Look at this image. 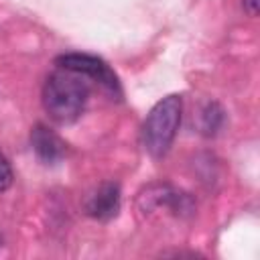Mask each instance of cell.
Segmentation results:
<instances>
[{"label": "cell", "instance_id": "obj_1", "mask_svg": "<svg viewBox=\"0 0 260 260\" xmlns=\"http://www.w3.org/2000/svg\"><path fill=\"white\" fill-rule=\"evenodd\" d=\"M89 79L81 73L57 67L43 85V108L57 124L75 122L89 98Z\"/></svg>", "mask_w": 260, "mask_h": 260}, {"label": "cell", "instance_id": "obj_2", "mask_svg": "<svg viewBox=\"0 0 260 260\" xmlns=\"http://www.w3.org/2000/svg\"><path fill=\"white\" fill-rule=\"evenodd\" d=\"M181 114H183V100L177 93L158 100L150 108L142 124V144L150 156L160 158L169 152L181 124Z\"/></svg>", "mask_w": 260, "mask_h": 260}, {"label": "cell", "instance_id": "obj_3", "mask_svg": "<svg viewBox=\"0 0 260 260\" xmlns=\"http://www.w3.org/2000/svg\"><path fill=\"white\" fill-rule=\"evenodd\" d=\"M55 65L61 69H69L75 73L85 75L89 81L98 83L104 91H108L114 100L122 98V85L118 81V75L110 69V65L95 57V55H87V53H65L59 55L55 59Z\"/></svg>", "mask_w": 260, "mask_h": 260}, {"label": "cell", "instance_id": "obj_4", "mask_svg": "<svg viewBox=\"0 0 260 260\" xmlns=\"http://www.w3.org/2000/svg\"><path fill=\"white\" fill-rule=\"evenodd\" d=\"M85 211L89 217L100 221H110L120 211V185L118 183H102L87 199H85Z\"/></svg>", "mask_w": 260, "mask_h": 260}, {"label": "cell", "instance_id": "obj_5", "mask_svg": "<svg viewBox=\"0 0 260 260\" xmlns=\"http://www.w3.org/2000/svg\"><path fill=\"white\" fill-rule=\"evenodd\" d=\"M30 144H32L35 154L43 162H47V165L59 162L65 156V152H67V144L59 138V134H55L45 124H37L32 128V132H30Z\"/></svg>", "mask_w": 260, "mask_h": 260}, {"label": "cell", "instance_id": "obj_6", "mask_svg": "<svg viewBox=\"0 0 260 260\" xmlns=\"http://www.w3.org/2000/svg\"><path fill=\"white\" fill-rule=\"evenodd\" d=\"M223 124V110L215 104L209 102L203 110H201V132L205 136H213Z\"/></svg>", "mask_w": 260, "mask_h": 260}, {"label": "cell", "instance_id": "obj_7", "mask_svg": "<svg viewBox=\"0 0 260 260\" xmlns=\"http://www.w3.org/2000/svg\"><path fill=\"white\" fill-rule=\"evenodd\" d=\"M12 179H14V175H12V167H10L8 158L0 152V193L6 191V189H10Z\"/></svg>", "mask_w": 260, "mask_h": 260}, {"label": "cell", "instance_id": "obj_8", "mask_svg": "<svg viewBox=\"0 0 260 260\" xmlns=\"http://www.w3.org/2000/svg\"><path fill=\"white\" fill-rule=\"evenodd\" d=\"M242 4H244V10H246L250 16H256V14H258V4H260V0H244Z\"/></svg>", "mask_w": 260, "mask_h": 260}]
</instances>
